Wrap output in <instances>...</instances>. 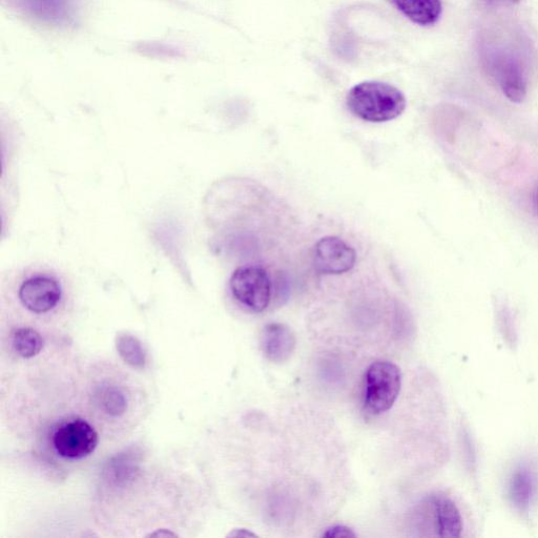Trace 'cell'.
<instances>
[{
    "mask_svg": "<svg viewBox=\"0 0 538 538\" xmlns=\"http://www.w3.org/2000/svg\"><path fill=\"white\" fill-rule=\"evenodd\" d=\"M486 2L490 5L508 6V5H514L516 3H520L521 0H486Z\"/></svg>",
    "mask_w": 538,
    "mask_h": 538,
    "instance_id": "cell-16",
    "label": "cell"
},
{
    "mask_svg": "<svg viewBox=\"0 0 538 538\" xmlns=\"http://www.w3.org/2000/svg\"><path fill=\"white\" fill-rule=\"evenodd\" d=\"M12 344L18 356L31 359L43 350L44 339L35 329L24 327L15 331Z\"/></svg>",
    "mask_w": 538,
    "mask_h": 538,
    "instance_id": "cell-11",
    "label": "cell"
},
{
    "mask_svg": "<svg viewBox=\"0 0 538 538\" xmlns=\"http://www.w3.org/2000/svg\"><path fill=\"white\" fill-rule=\"evenodd\" d=\"M98 433L87 421L76 419L62 424L55 431L53 444L61 458L80 460L94 452Z\"/></svg>",
    "mask_w": 538,
    "mask_h": 538,
    "instance_id": "cell-4",
    "label": "cell"
},
{
    "mask_svg": "<svg viewBox=\"0 0 538 538\" xmlns=\"http://www.w3.org/2000/svg\"><path fill=\"white\" fill-rule=\"evenodd\" d=\"M402 388L401 369L389 361H377L366 370L364 407L372 416H380L395 405Z\"/></svg>",
    "mask_w": 538,
    "mask_h": 538,
    "instance_id": "cell-2",
    "label": "cell"
},
{
    "mask_svg": "<svg viewBox=\"0 0 538 538\" xmlns=\"http://www.w3.org/2000/svg\"><path fill=\"white\" fill-rule=\"evenodd\" d=\"M357 254L353 246L338 237H325L315 246L314 263L318 272L341 275L353 269Z\"/></svg>",
    "mask_w": 538,
    "mask_h": 538,
    "instance_id": "cell-5",
    "label": "cell"
},
{
    "mask_svg": "<svg viewBox=\"0 0 538 538\" xmlns=\"http://www.w3.org/2000/svg\"><path fill=\"white\" fill-rule=\"evenodd\" d=\"M116 347L119 356L124 362L135 367L142 368L146 365L147 355L141 342L128 334H122L117 337Z\"/></svg>",
    "mask_w": 538,
    "mask_h": 538,
    "instance_id": "cell-13",
    "label": "cell"
},
{
    "mask_svg": "<svg viewBox=\"0 0 538 538\" xmlns=\"http://www.w3.org/2000/svg\"><path fill=\"white\" fill-rule=\"evenodd\" d=\"M533 200H534V204L536 206V209L538 210V188L534 192Z\"/></svg>",
    "mask_w": 538,
    "mask_h": 538,
    "instance_id": "cell-18",
    "label": "cell"
},
{
    "mask_svg": "<svg viewBox=\"0 0 538 538\" xmlns=\"http://www.w3.org/2000/svg\"><path fill=\"white\" fill-rule=\"evenodd\" d=\"M230 537H257V534L246 529H238L229 535Z\"/></svg>",
    "mask_w": 538,
    "mask_h": 538,
    "instance_id": "cell-17",
    "label": "cell"
},
{
    "mask_svg": "<svg viewBox=\"0 0 538 538\" xmlns=\"http://www.w3.org/2000/svg\"><path fill=\"white\" fill-rule=\"evenodd\" d=\"M323 537L351 538V537H357V534L346 526L337 525V526L327 529L326 532L323 533Z\"/></svg>",
    "mask_w": 538,
    "mask_h": 538,
    "instance_id": "cell-15",
    "label": "cell"
},
{
    "mask_svg": "<svg viewBox=\"0 0 538 538\" xmlns=\"http://www.w3.org/2000/svg\"><path fill=\"white\" fill-rule=\"evenodd\" d=\"M413 24L436 25L443 13L442 0H389Z\"/></svg>",
    "mask_w": 538,
    "mask_h": 538,
    "instance_id": "cell-10",
    "label": "cell"
},
{
    "mask_svg": "<svg viewBox=\"0 0 538 538\" xmlns=\"http://www.w3.org/2000/svg\"><path fill=\"white\" fill-rule=\"evenodd\" d=\"M429 505L437 535L446 538L460 537L463 530V520L457 505L444 495L433 496Z\"/></svg>",
    "mask_w": 538,
    "mask_h": 538,
    "instance_id": "cell-8",
    "label": "cell"
},
{
    "mask_svg": "<svg viewBox=\"0 0 538 538\" xmlns=\"http://www.w3.org/2000/svg\"><path fill=\"white\" fill-rule=\"evenodd\" d=\"M98 403L109 416H122L127 410V400L123 393L115 387L102 388L98 393Z\"/></svg>",
    "mask_w": 538,
    "mask_h": 538,
    "instance_id": "cell-14",
    "label": "cell"
},
{
    "mask_svg": "<svg viewBox=\"0 0 538 538\" xmlns=\"http://www.w3.org/2000/svg\"><path fill=\"white\" fill-rule=\"evenodd\" d=\"M297 340L291 327L281 323H272L264 327L261 335V347L267 360L281 364L294 354Z\"/></svg>",
    "mask_w": 538,
    "mask_h": 538,
    "instance_id": "cell-7",
    "label": "cell"
},
{
    "mask_svg": "<svg viewBox=\"0 0 538 538\" xmlns=\"http://www.w3.org/2000/svg\"><path fill=\"white\" fill-rule=\"evenodd\" d=\"M59 283L49 277H33L19 288V299L35 314H45L57 306L61 299Z\"/></svg>",
    "mask_w": 538,
    "mask_h": 538,
    "instance_id": "cell-6",
    "label": "cell"
},
{
    "mask_svg": "<svg viewBox=\"0 0 538 538\" xmlns=\"http://www.w3.org/2000/svg\"><path fill=\"white\" fill-rule=\"evenodd\" d=\"M493 69L504 95L512 102H523L527 95V80L520 65L512 58H502Z\"/></svg>",
    "mask_w": 538,
    "mask_h": 538,
    "instance_id": "cell-9",
    "label": "cell"
},
{
    "mask_svg": "<svg viewBox=\"0 0 538 538\" xmlns=\"http://www.w3.org/2000/svg\"><path fill=\"white\" fill-rule=\"evenodd\" d=\"M407 101L402 91L386 82L364 81L348 92L347 107L368 122H386L400 117Z\"/></svg>",
    "mask_w": 538,
    "mask_h": 538,
    "instance_id": "cell-1",
    "label": "cell"
},
{
    "mask_svg": "<svg viewBox=\"0 0 538 538\" xmlns=\"http://www.w3.org/2000/svg\"><path fill=\"white\" fill-rule=\"evenodd\" d=\"M230 287L234 298L254 313H262L271 303L272 283L260 266H242L236 269Z\"/></svg>",
    "mask_w": 538,
    "mask_h": 538,
    "instance_id": "cell-3",
    "label": "cell"
},
{
    "mask_svg": "<svg viewBox=\"0 0 538 538\" xmlns=\"http://www.w3.org/2000/svg\"><path fill=\"white\" fill-rule=\"evenodd\" d=\"M534 491V480L531 472L521 469L513 474L510 482V495L516 507L527 509Z\"/></svg>",
    "mask_w": 538,
    "mask_h": 538,
    "instance_id": "cell-12",
    "label": "cell"
}]
</instances>
